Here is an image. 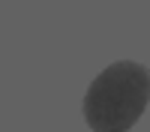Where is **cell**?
Instances as JSON below:
<instances>
[{"label": "cell", "instance_id": "1", "mask_svg": "<svg viewBox=\"0 0 150 132\" xmlns=\"http://www.w3.org/2000/svg\"><path fill=\"white\" fill-rule=\"evenodd\" d=\"M150 105V69L138 60H117L90 81L81 111L93 132H129Z\"/></svg>", "mask_w": 150, "mask_h": 132}]
</instances>
